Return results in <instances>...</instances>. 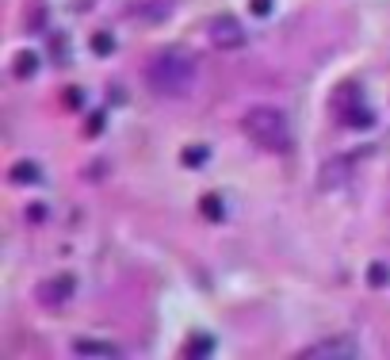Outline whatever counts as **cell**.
<instances>
[{"mask_svg":"<svg viewBox=\"0 0 390 360\" xmlns=\"http://www.w3.org/2000/svg\"><path fill=\"white\" fill-rule=\"evenodd\" d=\"M367 280H371V283H386V280H390L386 264H371V269H367Z\"/></svg>","mask_w":390,"mask_h":360,"instance_id":"15","label":"cell"},{"mask_svg":"<svg viewBox=\"0 0 390 360\" xmlns=\"http://www.w3.org/2000/svg\"><path fill=\"white\" fill-rule=\"evenodd\" d=\"M146 84L157 96H188L195 89V58L184 50H161L146 62Z\"/></svg>","mask_w":390,"mask_h":360,"instance_id":"1","label":"cell"},{"mask_svg":"<svg viewBox=\"0 0 390 360\" xmlns=\"http://www.w3.org/2000/svg\"><path fill=\"white\" fill-rule=\"evenodd\" d=\"M73 288H77L73 276H54V280L39 283V303L42 307H65L73 299Z\"/></svg>","mask_w":390,"mask_h":360,"instance_id":"5","label":"cell"},{"mask_svg":"<svg viewBox=\"0 0 390 360\" xmlns=\"http://www.w3.org/2000/svg\"><path fill=\"white\" fill-rule=\"evenodd\" d=\"M203 161H207V150H203V146L184 150V165H203Z\"/></svg>","mask_w":390,"mask_h":360,"instance_id":"14","label":"cell"},{"mask_svg":"<svg viewBox=\"0 0 390 360\" xmlns=\"http://www.w3.org/2000/svg\"><path fill=\"white\" fill-rule=\"evenodd\" d=\"M253 12H256V16H268L272 4H268V0H253Z\"/></svg>","mask_w":390,"mask_h":360,"instance_id":"16","label":"cell"},{"mask_svg":"<svg viewBox=\"0 0 390 360\" xmlns=\"http://www.w3.org/2000/svg\"><path fill=\"white\" fill-rule=\"evenodd\" d=\"M199 211H203V219H211V223H222V215H226V207H222V196L207 192L203 200H199Z\"/></svg>","mask_w":390,"mask_h":360,"instance_id":"11","label":"cell"},{"mask_svg":"<svg viewBox=\"0 0 390 360\" xmlns=\"http://www.w3.org/2000/svg\"><path fill=\"white\" fill-rule=\"evenodd\" d=\"M207 35H211V43L218 50H241L245 46V27L237 16H214L211 27H207Z\"/></svg>","mask_w":390,"mask_h":360,"instance_id":"3","label":"cell"},{"mask_svg":"<svg viewBox=\"0 0 390 360\" xmlns=\"http://www.w3.org/2000/svg\"><path fill=\"white\" fill-rule=\"evenodd\" d=\"M337 119L345 123V127H352V130H367V127H375V111L367 108V100H356V103H348V108H340V111H337Z\"/></svg>","mask_w":390,"mask_h":360,"instance_id":"6","label":"cell"},{"mask_svg":"<svg viewBox=\"0 0 390 360\" xmlns=\"http://www.w3.org/2000/svg\"><path fill=\"white\" fill-rule=\"evenodd\" d=\"M73 353L84 356V360H119L122 349L111 345V341H77V345H73Z\"/></svg>","mask_w":390,"mask_h":360,"instance_id":"7","label":"cell"},{"mask_svg":"<svg viewBox=\"0 0 390 360\" xmlns=\"http://www.w3.org/2000/svg\"><path fill=\"white\" fill-rule=\"evenodd\" d=\"M245 135H249L260 150H272V154H283L291 146V127H287V116L280 108H260L245 111Z\"/></svg>","mask_w":390,"mask_h":360,"instance_id":"2","label":"cell"},{"mask_svg":"<svg viewBox=\"0 0 390 360\" xmlns=\"http://www.w3.org/2000/svg\"><path fill=\"white\" fill-rule=\"evenodd\" d=\"M299 356H306V360H352V356H360V349L352 337H326V341H318V345L302 349Z\"/></svg>","mask_w":390,"mask_h":360,"instance_id":"4","label":"cell"},{"mask_svg":"<svg viewBox=\"0 0 390 360\" xmlns=\"http://www.w3.org/2000/svg\"><path fill=\"white\" fill-rule=\"evenodd\" d=\"M12 73H16L20 81H31L35 73H39V54L20 50V54H16V62H12Z\"/></svg>","mask_w":390,"mask_h":360,"instance_id":"9","label":"cell"},{"mask_svg":"<svg viewBox=\"0 0 390 360\" xmlns=\"http://www.w3.org/2000/svg\"><path fill=\"white\" fill-rule=\"evenodd\" d=\"M211 349H214V341H211V337H195L192 345L184 349V356H211Z\"/></svg>","mask_w":390,"mask_h":360,"instance_id":"13","label":"cell"},{"mask_svg":"<svg viewBox=\"0 0 390 360\" xmlns=\"http://www.w3.org/2000/svg\"><path fill=\"white\" fill-rule=\"evenodd\" d=\"M92 50L100 54V58H108L111 50H115V39H111L108 31H100V35H92Z\"/></svg>","mask_w":390,"mask_h":360,"instance_id":"12","label":"cell"},{"mask_svg":"<svg viewBox=\"0 0 390 360\" xmlns=\"http://www.w3.org/2000/svg\"><path fill=\"white\" fill-rule=\"evenodd\" d=\"M8 180H12V184H39L42 173H39V165H35V161H16L12 173H8Z\"/></svg>","mask_w":390,"mask_h":360,"instance_id":"8","label":"cell"},{"mask_svg":"<svg viewBox=\"0 0 390 360\" xmlns=\"http://www.w3.org/2000/svg\"><path fill=\"white\" fill-rule=\"evenodd\" d=\"M356 100H364V92H360V84L356 81H345L337 92H333V111H340V108H348V103H356Z\"/></svg>","mask_w":390,"mask_h":360,"instance_id":"10","label":"cell"}]
</instances>
